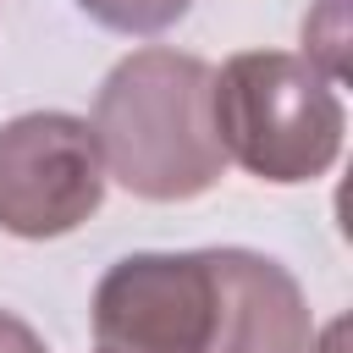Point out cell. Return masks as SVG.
<instances>
[{"label":"cell","mask_w":353,"mask_h":353,"mask_svg":"<svg viewBox=\"0 0 353 353\" xmlns=\"http://www.w3.org/2000/svg\"><path fill=\"white\" fill-rule=\"evenodd\" d=\"M99 353H309L298 281L248 248L132 254L94 287Z\"/></svg>","instance_id":"obj_1"},{"label":"cell","mask_w":353,"mask_h":353,"mask_svg":"<svg viewBox=\"0 0 353 353\" xmlns=\"http://www.w3.org/2000/svg\"><path fill=\"white\" fill-rule=\"evenodd\" d=\"M215 72L199 55L138 50L127 55L94 105V143L105 171L154 204L199 199L221 182L226 149L215 132Z\"/></svg>","instance_id":"obj_2"},{"label":"cell","mask_w":353,"mask_h":353,"mask_svg":"<svg viewBox=\"0 0 353 353\" xmlns=\"http://www.w3.org/2000/svg\"><path fill=\"white\" fill-rule=\"evenodd\" d=\"M215 132L226 160L265 182H309L342 149V99L331 77L281 50H243L221 66Z\"/></svg>","instance_id":"obj_3"},{"label":"cell","mask_w":353,"mask_h":353,"mask_svg":"<svg viewBox=\"0 0 353 353\" xmlns=\"http://www.w3.org/2000/svg\"><path fill=\"white\" fill-rule=\"evenodd\" d=\"M105 199L94 127L61 110H33L0 127V226L17 237H61Z\"/></svg>","instance_id":"obj_4"},{"label":"cell","mask_w":353,"mask_h":353,"mask_svg":"<svg viewBox=\"0 0 353 353\" xmlns=\"http://www.w3.org/2000/svg\"><path fill=\"white\" fill-rule=\"evenodd\" d=\"M77 6L116 33H160L188 11V0H77Z\"/></svg>","instance_id":"obj_5"},{"label":"cell","mask_w":353,"mask_h":353,"mask_svg":"<svg viewBox=\"0 0 353 353\" xmlns=\"http://www.w3.org/2000/svg\"><path fill=\"white\" fill-rule=\"evenodd\" d=\"M303 44H309V66H320L331 83H342L347 72V28H342V0H320V17L303 22Z\"/></svg>","instance_id":"obj_6"},{"label":"cell","mask_w":353,"mask_h":353,"mask_svg":"<svg viewBox=\"0 0 353 353\" xmlns=\"http://www.w3.org/2000/svg\"><path fill=\"white\" fill-rule=\"evenodd\" d=\"M0 353H50V347L33 336V325H22L17 314L0 309Z\"/></svg>","instance_id":"obj_7"},{"label":"cell","mask_w":353,"mask_h":353,"mask_svg":"<svg viewBox=\"0 0 353 353\" xmlns=\"http://www.w3.org/2000/svg\"><path fill=\"white\" fill-rule=\"evenodd\" d=\"M320 353H342V325H331V331H325V347H320Z\"/></svg>","instance_id":"obj_8"}]
</instances>
